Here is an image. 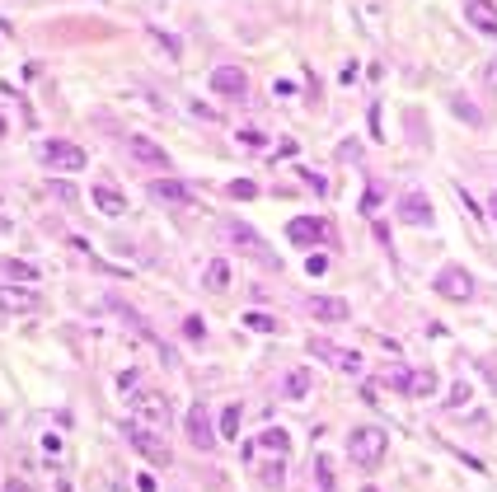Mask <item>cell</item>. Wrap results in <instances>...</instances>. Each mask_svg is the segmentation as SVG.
Instances as JSON below:
<instances>
[{
	"mask_svg": "<svg viewBox=\"0 0 497 492\" xmlns=\"http://www.w3.org/2000/svg\"><path fill=\"white\" fill-rule=\"evenodd\" d=\"M239 422H244V408H239V403H225V408H220V436H239Z\"/></svg>",
	"mask_w": 497,
	"mask_h": 492,
	"instance_id": "22",
	"label": "cell"
},
{
	"mask_svg": "<svg viewBox=\"0 0 497 492\" xmlns=\"http://www.w3.org/2000/svg\"><path fill=\"white\" fill-rule=\"evenodd\" d=\"M314 474H319V492H333V469H328V460H324V455L314 460Z\"/></svg>",
	"mask_w": 497,
	"mask_h": 492,
	"instance_id": "27",
	"label": "cell"
},
{
	"mask_svg": "<svg viewBox=\"0 0 497 492\" xmlns=\"http://www.w3.org/2000/svg\"><path fill=\"white\" fill-rule=\"evenodd\" d=\"M385 450H389V431H380V427H352L347 431V455L361 469H380Z\"/></svg>",
	"mask_w": 497,
	"mask_h": 492,
	"instance_id": "1",
	"label": "cell"
},
{
	"mask_svg": "<svg viewBox=\"0 0 497 492\" xmlns=\"http://www.w3.org/2000/svg\"><path fill=\"white\" fill-rule=\"evenodd\" d=\"M239 323H248L253 333H277V319H272V314H263V309H253V314H244Z\"/></svg>",
	"mask_w": 497,
	"mask_h": 492,
	"instance_id": "24",
	"label": "cell"
},
{
	"mask_svg": "<svg viewBox=\"0 0 497 492\" xmlns=\"http://www.w3.org/2000/svg\"><path fill=\"white\" fill-rule=\"evenodd\" d=\"M488 211H493V216H497V192H493V197H488Z\"/></svg>",
	"mask_w": 497,
	"mask_h": 492,
	"instance_id": "39",
	"label": "cell"
},
{
	"mask_svg": "<svg viewBox=\"0 0 497 492\" xmlns=\"http://www.w3.org/2000/svg\"><path fill=\"white\" fill-rule=\"evenodd\" d=\"M310 314H314V319H324V323H342L347 314H352V305L338 300V295H314V300H310Z\"/></svg>",
	"mask_w": 497,
	"mask_h": 492,
	"instance_id": "15",
	"label": "cell"
},
{
	"mask_svg": "<svg viewBox=\"0 0 497 492\" xmlns=\"http://www.w3.org/2000/svg\"><path fill=\"white\" fill-rule=\"evenodd\" d=\"M310 385H314L310 366H295V370H286V380H281V399L300 403V399H305V394H310Z\"/></svg>",
	"mask_w": 497,
	"mask_h": 492,
	"instance_id": "18",
	"label": "cell"
},
{
	"mask_svg": "<svg viewBox=\"0 0 497 492\" xmlns=\"http://www.w3.org/2000/svg\"><path fill=\"white\" fill-rule=\"evenodd\" d=\"M43 160H47V169H52V174H80L85 164H90V155L80 150L76 141H47Z\"/></svg>",
	"mask_w": 497,
	"mask_h": 492,
	"instance_id": "5",
	"label": "cell"
},
{
	"mask_svg": "<svg viewBox=\"0 0 497 492\" xmlns=\"http://www.w3.org/2000/svg\"><path fill=\"white\" fill-rule=\"evenodd\" d=\"M286 239H291V244L314 248V244H328L333 230H328V220H319V216H295L291 225H286Z\"/></svg>",
	"mask_w": 497,
	"mask_h": 492,
	"instance_id": "7",
	"label": "cell"
},
{
	"mask_svg": "<svg viewBox=\"0 0 497 492\" xmlns=\"http://www.w3.org/2000/svg\"><path fill=\"white\" fill-rule=\"evenodd\" d=\"M465 19H469L479 33L497 38V5H493V0H465Z\"/></svg>",
	"mask_w": 497,
	"mask_h": 492,
	"instance_id": "14",
	"label": "cell"
},
{
	"mask_svg": "<svg viewBox=\"0 0 497 492\" xmlns=\"http://www.w3.org/2000/svg\"><path fill=\"white\" fill-rule=\"evenodd\" d=\"M202 286H206V291H225V286H230V262L211 258V262H206V272H202Z\"/></svg>",
	"mask_w": 497,
	"mask_h": 492,
	"instance_id": "20",
	"label": "cell"
},
{
	"mask_svg": "<svg viewBox=\"0 0 497 492\" xmlns=\"http://www.w3.org/2000/svg\"><path fill=\"white\" fill-rule=\"evenodd\" d=\"M90 202H94L104 216H122V211H127V197H122L113 183H94V188H90Z\"/></svg>",
	"mask_w": 497,
	"mask_h": 492,
	"instance_id": "16",
	"label": "cell"
},
{
	"mask_svg": "<svg viewBox=\"0 0 497 492\" xmlns=\"http://www.w3.org/2000/svg\"><path fill=\"white\" fill-rule=\"evenodd\" d=\"M127 441H132V446H136V450H141V455H146L150 464H160V469H169V464H174V450L164 446V441H160V431H155V427L127 422Z\"/></svg>",
	"mask_w": 497,
	"mask_h": 492,
	"instance_id": "4",
	"label": "cell"
},
{
	"mask_svg": "<svg viewBox=\"0 0 497 492\" xmlns=\"http://www.w3.org/2000/svg\"><path fill=\"white\" fill-rule=\"evenodd\" d=\"M127 155H132L136 164H146V169H169V150H164L160 141L141 136V132H132V136H127Z\"/></svg>",
	"mask_w": 497,
	"mask_h": 492,
	"instance_id": "9",
	"label": "cell"
},
{
	"mask_svg": "<svg viewBox=\"0 0 497 492\" xmlns=\"http://www.w3.org/2000/svg\"><path fill=\"white\" fill-rule=\"evenodd\" d=\"M258 446H263V450H272V455H286V446H291V436H286L281 427H267L263 436H258Z\"/></svg>",
	"mask_w": 497,
	"mask_h": 492,
	"instance_id": "23",
	"label": "cell"
},
{
	"mask_svg": "<svg viewBox=\"0 0 497 492\" xmlns=\"http://www.w3.org/2000/svg\"><path fill=\"white\" fill-rule=\"evenodd\" d=\"M150 197L169 202V206H192V188L174 183V178H155V183H150Z\"/></svg>",
	"mask_w": 497,
	"mask_h": 492,
	"instance_id": "17",
	"label": "cell"
},
{
	"mask_svg": "<svg viewBox=\"0 0 497 492\" xmlns=\"http://www.w3.org/2000/svg\"><path fill=\"white\" fill-rule=\"evenodd\" d=\"M263 483H267V488H272V483H281V460H277V464H267V469H263Z\"/></svg>",
	"mask_w": 497,
	"mask_h": 492,
	"instance_id": "34",
	"label": "cell"
},
{
	"mask_svg": "<svg viewBox=\"0 0 497 492\" xmlns=\"http://www.w3.org/2000/svg\"><path fill=\"white\" fill-rule=\"evenodd\" d=\"M385 385H394V389H404V394H408V370H404V366L385 370Z\"/></svg>",
	"mask_w": 497,
	"mask_h": 492,
	"instance_id": "32",
	"label": "cell"
},
{
	"mask_svg": "<svg viewBox=\"0 0 497 492\" xmlns=\"http://www.w3.org/2000/svg\"><path fill=\"white\" fill-rule=\"evenodd\" d=\"M399 220H404V225H432V202H427V192H404V197H399Z\"/></svg>",
	"mask_w": 497,
	"mask_h": 492,
	"instance_id": "13",
	"label": "cell"
},
{
	"mask_svg": "<svg viewBox=\"0 0 497 492\" xmlns=\"http://www.w3.org/2000/svg\"><path fill=\"white\" fill-rule=\"evenodd\" d=\"M43 305V295L29 286H0V314H29Z\"/></svg>",
	"mask_w": 497,
	"mask_h": 492,
	"instance_id": "12",
	"label": "cell"
},
{
	"mask_svg": "<svg viewBox=\"0 0 497 492\" xmlns=\"http://www.w3.org/2000/svg\"><path fill=\"white\" fill-rule=\"evenodd\" d=\"M451 108H455V113H460V118H465V122H474V127H479V122H483V113H479V108H469V104H465V99H455V104H451Z\"/></svg>",
	"mask_w": 497,
	"mask_h": 492,
	"instance_id": "29",
	"label": "cell"
},
{
	"mask_svg": "<svg viewBox=\"0 0 497 492\" xmlns=\"http://www.w3.org/2000/svg\"><path fill=\"white\" fill-rule=\"evenodd\" d=\"M0 272H5V277L10 281H38V267H33V262H24V258H0Z\"/></svg>",
	"mask_w": 497,
	"mask_h": 492,
	"instance_id": "21",
	"label": "cell"
},
{
	"mask_svg": "<svg viewBox=\"0 0 497 492\" xmlns=\"http://www.w3.org/2000/svg\"><path fill=\"white\" fill-rule=\"evenodd\" d=\"M188 441H192V450H211L220 441L216 431H211V417H206V403L202 399L188 408Z\"/></svg>",
	"mask_w": 497,
	"mask_h": 492,
	"instance_id": "10",
	"label": "cell"
},
{
	"mask_svg": "<svg viewBox=\"0 0 497 492\" xmlns=\"http://www.w3.org/2000/svg\"><path fill=\"white\" fill-rule=\"evenodd\" d=\"M239 141H244L248 150H258V146H263V132H239Z\"/></svg>",
	"mask_w": 497,
	"mask_h": 492,
	"instance_id": "35",
	"label": "cell"
},
{
	"mask_svg": "<svg viewBox=\"0 0 497 492\" xmlns=\"http://www.w3.org/2000/svg\"><path fill=\"white\" fill-rule=\"evenodd\" d=\"M211 90L220 94V99H244L248 94V76L244 71H239V66H216V71H211Z\"/></svg>",
	"mask_w": 497,
	"mask_h": 492,
	"instance_id": "11",
	"label": "cell"
},
{
	"mask_svg": "<svg viewBox=\"0 0 497 492\" xmlns=\"http://www.w3.org/2000/svg\"><path fill=\"white\" fill-rule=\"evenodd\" d=\"M225 192H230L234 202H248V197H258V183H253V178H234Z\"/></svg>",
	"mask_w": 497,
	"mask_h": 492,
	"instance_id": "25",
	"label": "cell"
},
{
	"mask_svg": "<svg viewBox=\"0 0 497 492\" xmlns=\"http://www.w3.org/2000/svg\"><path fill=\"white\" fill-rule=\"evenodd\" d=\"M483 80H488V90H497V57L483 66Z\"/></svg>",
	"mask_w": 497,
	"mask_h": 492,
	"instance_id": "37",
	"label": "cell"
},
{
	"mask_svg": "<svg viewBox=\"0 0 497 492\" xmlns=\"http://www.w3.org/2000/svg\"><path fill=\"white\" fill-rule=\"evenodd\" d=\"M310 356L328 361V366L342 370V375H361V356L347 352V347H338V342H328V338H310Z\"/></svg>",
	"mask_w": 497,
	"mask_h": 492,
	"instance_id": "6",
	"label": "cell"
},
{
	"mask_svg": "<svg viewBox=\"0 0 497 492\" xmlns=\"http://www.w3.org/2000/svg\"><path fill=\"white\" fill-rule=\"evenodd\" d=\"M0 234H10V220H5V216H0Z\"/></svg>",
	"mask_w": 497,
	"mask_h": 492,
	"instance_id": "40",
	"label": "cell"
},
{
	"mask_svg": "<svg viewBox=\"0 0 497 492\" xmlns=\"http://www.w3.org/2000/svg\"><path fill=\"white\" fill-rule=\"evenodd\" d=\"M52 192H57L62 202H76V188H71V183H52Z\"/></svg>",
	"mask_w": 497,
	"mask_h": 492,
	"instance_id": "36",
	"label": "cell"
},
{
	"mask_svg": "<svg viewBox=\"0 0 497 492\" xmlns=\"http://www.w3.org/2000/svg\"><path fill=\"white\" fill-rule=\"evenodd\" d=\"M436 394V370H408V399H432Z\"/></svg>",
	"mask_w": 497,
	"mask_h": 492,
	"instance_id": "19",
	"label": "cell"
},
{
	"mask_svg": "<svg viewBox=\"0 0 497 492\" xmlns=\"http://www.w3.org/2000/svg\"><path fill=\"white\" fill-rule=\"evenodd\" d=\"M150 38H155V47H164V57H169V62H174V57H178V43H174L169 33H160V29H150Z\"/></svg>",
	"mask_w": 497,
	"mask_h": 492,
	"instance_id": "28",
	"label": "cell"
},
{
	"mask_svg": "<svg viewBox=\"0 0 497 492\" xmlns=\"http://www.w3.org/2000/svg\"><path fill=\"white\" fill-rule=\"evenodd\" d=\"M375 206H380V183H371V192H366V202H361V211L375 216Z\"/></svg>",
	"mask_w": 497,
	"mask_h": 492,
	"instance_id": "33",
	"label": "cell"
},
{
	"mask_svg": "<svg viewBox=\"0 0 497 492\" xmlns=\"http://www.w3.org/2000/svg\"><path fill=\"white\" fill-rule=\"evenodd\" d=\"M183 338H192V342H197V338H206V323L197 319V314H192V319H183Z\"/></svg>",
	"mask_w": 497,
	"mask_h": 492,
	"instance_id": "30",
	"label": "cell"
},
{
	"mask_svg": "<svg viewBox=\"0 0 497 492\" xmlns=\"http://www.w3.org/2000/svg\"><path fill=\"white\" fill-rule=\"evenodd\" d=\"M436 295H446V300H474V277H469L465 267H441V272H436Z\"/></svg>",
	"mask_w": 497,
	"mask_h": 492,
	"instance_id": "8",
	"label": "cell"
},
{
	"mask_svg": "<svg viewBox=\"0 0 497 492\" xmlns=\"http://www.w3.org/2000/svg\"><path fill=\"white\" fill-rule=\"evenodd\" d=\"M469 399H474V389H469V385H465V380H460V385H455V389H451V399H446V408H465V403H469Z\"/></svg>",
	"mask_w": 497,
	"mask_h": 492,
	"instance_id": "26",
	"label": "cell"
},
{
	"mask_svg": "<svg viewBox=\"0 0 497 492\" xmlns=\"http://www.w3.org/2000/svg\"><path fill=\"white\" fill-rule=\"evenodd\" d=\"M169 399L164 394H155V389H136L132 394V422H141V427H155V431H169Z\"/></svg>",
	"mask_w": 497,
	"mask_h": 492,
	"instance_id": "2",
	"label": "cell"
},
{
	"mask_svg": "<svg viewBox=\"0 0 497 492\" xmlns=\"http://www.w3.org/2000/svg\"><path fill=\"white\" fill-rule=\"evenodd\" d=\"M305 272H310V277H324V272H328V258H324V253H310V258H305Z\"/></svg>",
	"mask_w": 497,
	"mask_h": 492,
	"instance_id": "31",
	"label": "cell"
},
{
	"mask_svg": "<svg viewBox=\"0 0 497 492\" xmlns=\"http://www.w3.org/2000/svg\"><path fill=\"white\" fill-rule=\"evenodd\" d=\"M5 492H29V488H24V483H5Z\"/></svg>",
	"mask_w": 497,
	"mask_h": 492,
	"instance_id": "38",
	"label": "cell"
},
{
	"mask_svg": "<svg viewBox=\"0 0 497 492\" xmlns=\"http://www.w3.org/2000/svg\"><path fill=\"white\" fill-rule=\"evenodd\" d=\"M225 239H230V244H239V253H248L253 262L277 267V253L263 244V234H253V225H244V220H225Z\"/></svg>",
	"mask_w": 497,
	"mask_h": 492,
	"instance_id": "3",
	"label": "cell"
}]
</instances>
